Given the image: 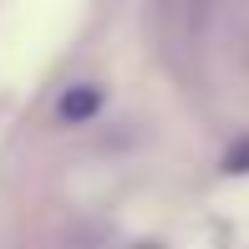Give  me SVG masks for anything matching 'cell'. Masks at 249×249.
Listing matches in <instances>:
<instances>
[{
    "label": "cell",
    "instance_id": "7a4b0ae2",
    "mask_svg": "<svg viewBox=\"0 0 249 249\" xmlns=\"http://www.w3.org/2000/svg\"><path fill=\"white\" fill-rule=\"evenodd\" d=\"M224 168H229V173H249V138H244L229 158H224Z\"/></svg>",
    "mask_w": 249,
    "mask_h": 249
},
{
    "label": "cell",
    "instance_id": "6da1fadb",
    "mask_svg": "<svg viewBox=\"0 0 249 249\" xmlns=\"http://www.w3.org/2000/svg\"><path fill=\"white\" fill-rule=\"evenodd\" d=\"M97 112H102V87H92V82L66 87L61 102H56V117H61L66 127H76V122H92Z\"/></svg>",
    "mask_w": 249,
    "mask_h": 249
}]
</instances>
